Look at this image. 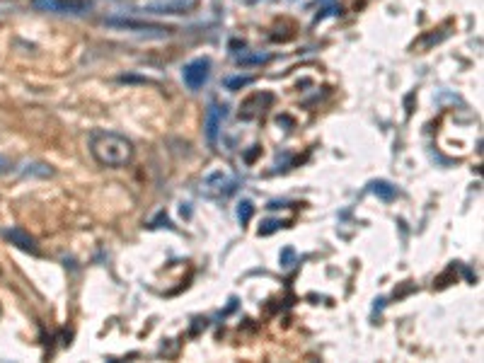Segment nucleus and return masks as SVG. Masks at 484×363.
Masks as SVG:
<instances>
[{
	"label": "nucleus",
	"instance_id": "obj_3",
	"mask_svg": "<svg viewBox=\"0 0 484 363\" xmlns=\"http://www.w3.org/2000/svg\"><path fill=\"white\" fill-rule=\"evenodd\" d=\"M209 75H211V61L209 58H194L189 61L185 70H182V80L189 90H202V87L209 83Z\"/></svg>",
	"mask_w": 484,
	"mask_h": 363
},
{
	"label": "nucleus",
	"instance_id": "obj_1",
	"mask_svg": "<svg viewBox=\"0 0 484 363\" xmlns=\"http://www.w3.org/2000/svg\"><path fill=\"white\" fill-rule=\"evenodd\" d=\"M90 153L97 160V165L109 167V169H121L131 165L136 148L126 136L116 131H107V128H97L90 133Z\"/></svg>",
	"mask_w": 484,
	"mask_h": 363
},
{
	"label": "nucleus",
	"instance_id": "obj_13",
	"mask_svg": "<svg viewBox=\"0 0 484 363\" xmlns=\"http://www.w3.org/2000/svg\"><path fill=\"white\" fill-rule=\"evenodd\" d=\"M5 169H8V160H5V157L0 155V172H5Z\"/></svg>",
	"mask_w": 484,
	"mask_h": 363
},
{
	"label": "nucleus",
	"instance_id": "obj_11",
	"mask_svg": "<svg viewBox=\"0 0 484 363\" xmlns=\"http://www.w3.org/2000/svg\"><path fill=\"white\" fill-rule=\"evenodd\" d=\"M252 211H255V206H252V201H242V203H240V208H238L240 223H247V220L252 218Z\"/></svg>",
	"mask_w": 484,
	"mask_h": 363
},
{
	"label": "nucleus",
	"instance_id": "obj_5",
	"mask_svg": "<svg viewBox=\"0 0 484 363\" xmlns=\"http://www.w3.org/2000/svg\"><path fill=\"white\" fill-rule=\"evenodd\" d=\"M204 191L211 196H228L235 191V179L226 172H214L204 182Z\"/></svg>",
	"mask_w": 484,
	"mask_h": 363
},
{
	"label": "nucleus",
	"instance_id": "obj_6",
	"mask_svg": "<svg viewBox=\"0 0 484 363\" xmlns=\"http://www.w3.org/2000/svg\"><path fill=\"white\" fill-rule=\"evenodd\" d=\"M5 238H8L13 245H17V247H20L22 252H29V255H39L37 240L29 235L27 230H22V228H8V230H5Z\"/></svg>",
	"mask_w": 484,
	"mask_h": 363
},
{
	"label": "nucleus",
	"instance_id": "obj_12",
	"mask_svg": "<svg viewBox=\"0 0 484 363\" xmlns=\"http://www.w3.org/2000/svg\"><path fill=\"white\" fill-rule=\"evenodd\" d=\"M291 259H293V250H291V247H288V250H283V255H281L283 267H291Z\"/></svg>",
	"mask_w": 484,
	"mask_h": 363
},
{
	"label": "nucleus",
	"instance_id": "obj_7",
	"mask_svg": "<svg viewBox=\"0 0 484 363\" xmlns=\"http://www.w3.org/2000/svg\"><path fill=\"white\" fill-rule=\"evenodd\" d=\"M109 27H119V29H136V32H155L158 37H163V34H167L170 29L167 27H155V25H143V22H133V20H107Z\"/></svg>",
	"mask_w": 484,
	"mask_h": 363
},
{
	"label": "nucleus",
	"instance_id": "obj_10",
	"mask_svg": "<svg viewBox=\"0 0 484 363\" xmlns=\"http://www.w3.org/2000/svg\"><path fill=\"white\" fill-rule=\"evenodd\" d=\"M250 83H252V75H238V78H228L226 80L228 90H240V87H245Z\"/></svg>",
	"mask_w": 484,
	"mask_h": 363
},
{
	"label": "nucleus",
	"instance_id": "obj_4",
	"mask_svg": "<svg viewBox=\"0 0 484 363\" xmlns=\"http://www.w3.org/2000/svg\"><path fill=\"white\" fill-rule=\"evenodd\" d=\"M223 107H218L214 102L209 107V112H206V119H204V136L209 140V145H216L218 143V133H221V126H223Z\"/></svg>",
	"mask_w": 484,
	"mask_h": 363
},
{
	"label": "nucleus",
	"instance_id": "obj_9",
	"mask_svg": "<svg viewBox=\"0 0 484 363\" xmlns=\"http://www.w3.org/2000/svg\"><path fill=\"white\" fill-rule=\"evenodd\" d=\"M269 58H271L269 54H250V51H242L235 61H238L240 66H259V63H267Z\"/></svg>",
	"mask_w": 484,
	"mask_h": 363
},
{
	"label": "nucleus",
	"instance_id": "obj_8",
	"mask_svg": "<svg viewBox=\"0 0 484 363\" xmlns=\"http://www.w3.org/2000/svg\"><path fill=\"white\" fill-rule=\"evenodd\" d=\"M370 191H373V194H378L380 199H385V201H392V199L397 196V189H395L390 182H385V179L373 182V184H370Z\"/></svg>",
	"mask_w": 484,
	"mask_h": 363
},
{
	"label": "nucleus",
	"instance_id": "obj_2",
	"mask_svg": "<svg viewBox=\"0 0 484 363\" xmlns=\"http://www.w3.org/2000/svg\"><path fill=\"white\" fill-rule=\"evenodd\" d=\"M199 5V0H148L141 10L153 15H187Z\"/></svg>",
	"mask_w": 484,
	"mask_h": 363
}]
</instances>
